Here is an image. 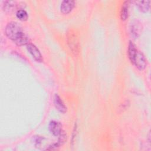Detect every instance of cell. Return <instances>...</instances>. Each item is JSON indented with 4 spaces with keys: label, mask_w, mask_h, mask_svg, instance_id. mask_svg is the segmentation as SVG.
Returning <instances> with one entry per match:
<instances>
[{
    "label": "cell",
    "mask_w": 151,
    "mask_h": 151,
    "mask_svg": "<svg viewBox=\"0 0 151 151\" xmlns=\"http://www.w3.org/2000/svg\"><path fill=\"white\" fill-rule=\"evenodd\" d=\"M6 36L18 45L28 44V38L24 32L21 26L17 22H9L5 28Z\"/></svg>",
    "instance_id": "1"
},
{
    "label": "cell",
    "mask_w": 151,
    "mask_h": 151,
    "mask_svg": "<svg viewBox=\"0 0 151 151\" xmlns=\"http://www.w3.org/2000/svg\"><path fill=\"white\" fill-rule=\"evenodd\" d=\"M128 54L131 62L139 69L143 70L146 67V60L144 55L136 48L135 45L132 41H130L129 44Z\"/></svg>",
    "instance_id": "2"
},
{
    "label": "cell",
    "mask_w": 151,
    "mask_h": 151,
    "mask_svg": "<svg viewBox=\"0 0 151 151\" xmlns=\"http://www.w3.org/2000/svg\"><path fill=\"white\" fill-rule=\"evenodd\" d=\"M67 42L68 46L74 55L79 52V42L78 38L73 31H70L67 34Z\"/></svg>",
    "instance_id": "3"
},
{
    "label": "cell",
    "mask_w": 151,
    "mask_h": 151,
    "mask_svg": "<svg viewBox=\"0 0 151 151\" xmlns=\"http://www.w3.org/2000/svg\"><path fill=\"white\" fill-rule=\"evenodd\" d=\"M27 48L36 61L38 62H41L42 61V57L41 54L39 51V50L34 44L32 43H28L27 45Z\"/></svg>",
    "instance_id": "4"
},
{
    "label": "cell",
    "mask_w": 151,
    "mask_h": 151,
    "mask_svg": "<svg viewBox=\"0 0 151 151\" xmlns=\"http://www.w3.org/2000/svg\"><path fill=\"white\" fill-rule=\"evenodd\" d=\"M48 127L50 132L54 136H59L62 132L60 123L54 120L50 122Z\"/></svg>",
    "instance_id": "5"
},
{
    "label": "cell",
    "mask_w": 151,
    "mask_h": 151,
    "mask_svg": "<svg viewBox=\"0 0 151 151\" xmlns=\"http://www.w3.org/2000/svg\"><path fill=\"white\" fill-rule=\"evenodd\" d=\"M75 2L71 0H64L61 4V11L64 14H68L74 8Z\"/></svg>",
    "instance_id": "6"
},
{
    "label": "cell",
    "mask_w": 151,
    "mask_h": 151,
    "mask_svg": "<svg viewBox=\"0 0 151 151\" xmlns=\"http://www.w3.org/2000/svg\"><path fill=\"white\" fill-rule=\"evenodd\" d=\"M54 103L55 107L61 113H65L66 111L67 108L60 97L57 94H55L54 97Z\"/></svg>",
    "instance_id": "7"
},
{
    "label": "cell",
    "mask_w": 151,
    "mask_h": 151,
    "mask_svg": "<svg viewBox=\"0 0 151 151\" xmlns=\"http://www.w3.org/2000/svg\"><path fill=\"white\" fill-rule=\"evenodd\" d=\"M18 4L15 1H5L4 2L3 8L4 11L8 12H11L17 9Z\"/></svg>",
    "instance_id": "8"
},
{
    "label": "cell",
    "mask_w": 151,
    "mask_h": 151,
    "mask_svg": "<svg viewBox=\"0 0 151 151\" xmlns=\"http://www.w3.org/2000/svg\"><path fill=\"white\" fill-rule=\"evenodd\" d=\"M136 3V6H137L138 8L140 11L146 12L148 11L150 8V1H135Z\"/></svg>",
    "instance_id": "9"
},
{
    "label": "cell",
    "mask_w": 151,
    "mask_h": 151,
    "mask_svg": "<svg viewBox=\"0 0 151 151\" xmlns=\"http://www.w3.org/2000/svg\"><path fill=\"white\" fill-rule=\"evenodd\" d=\"M130 31L132 33V35L134 37H137L141 31V26L140 24L137 23V22H134L131 25L130 27Z\"/></svg>",
    "instance_id": "10"
},
{
    "label": "cell",
    "mask_w": 151,
    "mask_h": 151,
    "mask_svg": "<svg viewBox=\"0 0 151 151\" xmlns=\"http://www.w3.org/2000/svg\"><path fill=\"white\" fill-rule=\"evenodd\" d=\"M129 1H124L122 4L121 11H120V17L122 20H125L128 17L129 15Z\"/></svg>",
    "instance_id": "11"
},
{
    "label": "cell",
    "mask_w": 151,
    "mask_h": 151,
    "mask_svg": "<svg viewBox=\"0 0 151 151\" xmlns=\"http://www.w3.org/2000/svg\"><path fill=\"white\" fill-rule=\"evenodd\" d=\"M17 17L21 21H25L28 18V14L24 9H19L16 12Z\"/></svg>",
    "instance_id": "12"
}]
</instances>
